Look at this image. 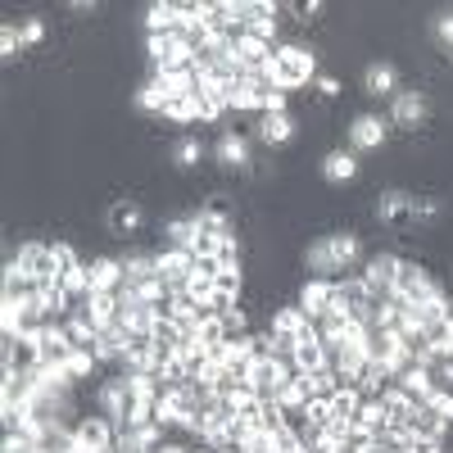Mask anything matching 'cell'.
<instances>
[{
    "label": "cell",
    "mask_w": 453,
    "mask_h": 453,
    "mask_svg": "<svg viewBox=\"0 0 453 453\" xmlns=\"http://www.w3.org/2000/svg\"><path fill=\"white\" fill-rule=\"evenodd\" d=\"M313 68L318 64H313V55L304 46H277L273 59H268V68H263V82H273L281 91H295V87H309Z\"/></svg>",
    "instance_id": "1"
},
{
    "label": "cell",
    "mask_w": 453,
    "mask_h": 453,
    "mask_svg": "<svg viewBox=\"0 0 453 453\" xmlns=\"http://www.w3.org/2000/svg\"><path fill=\"white\" fill-rule=\"evenodd\" d=\"M444 290L435 286V277L422 268V263H399V281H395V299L399 304H431V299H440Z\"/></svg>",
    "instance_id": "2"
},
{
    "label": "cell",
    "mask_w": 453,
    "mask_h": 453,
    "mask_svg": "<svg viewBox=\"0 0 453 453\" xmlns=\"http://www.w3.org/2000/svg\"><path fill=\"white\" fill-rule=\"evenodd\" d=\"M399 254H372L367 258V268L358 273L363 277V286H367V295L372 299H395V281H399Z\"/></svg>",
    "instance_id": "3"
},
{
    "label": "cell",
    "mask_w": 453,
    "mask_h": 453,
    "mask_svg": "<svg viewBox=\"0 0 453 453\" xmlns=\"http://www.w3.org/2000/svg\"><path fill=\"white\" fill-rule=\"evenodd\" d=\"M14 263L36 281V286H46V281H59V268H55V250L50 245H42V241H23L19 245V254H14Z\"/></svg>",
    "instance_id": "4"
},
{
    "label": "cell",
    "mask_w": 453,
    "mask_h": 453,
    "mask_svg": "<svg viewBox=\"0 0 453 453\" xmlns=\"http://www.w3.org/2000/svg\"><path fill=\"white\" fill-rule=\"evenodd\" d=\"M32 345H36V367H59L73 349H78V345H73V335H68V326L64 322H50L42 335H36L32 340Z\"/></svg>",
    "instance_id": "5"
},
{
    "label": "cell",
    "mask_w": 453,
    "mask_h": 453,
    "mask_svg": "<svg viewBox=\"0 0 453 453\" xmlns=\"http://www.w3.org/2000/svg\"><path fill=\"white\" fill-rule=\"evenodd\" d=\"M295 376V363H281V358H258L254 372H250V386L263 395V399H277L281 386H290Z\"/></svg>",
    "instance_id": "6"
},
{
    "label": "cell",
    "mask_w": 453,
    "mask_h": 453,
    "mask_svg": "<svg viewBox=\"0 0 453 453\" xmlns=\"http://www.w3.org/2000/svg\"><path fill=\"white\" fill-rule=\"evenodd\" d=\"M96 403H100V412L119 426V422H127V408H132V390H127V372H119V376H109V381L100 386V395H96Z\"/></svg>",
    "instance_id": "7"
},
{
    "label": "cell",
    "mask_w": 453,
    "mask_h": 453,
    "mask_svg": "<svg viewBox=\"0 0 453 453\" xmlns=\"http://www.w3.org/2000/svg\"><path fill=\"white\" fill-rule=\"evenodd\" d=\"M73 440L96 449V453H109L113 444H119V426H113L104 412H96V418H82L78 426H73Z\"/></svg>",
    "instance_id": "8"
},
{
    "label": "cell",
    "mask_w": 453,
    "mask_h": 453,
    "mask_svg": "<svg viewBox=\"0 0 453 453\" xmlns=\"http://www.w3.org/2000/svg\"><path fill=\"white\" fill-rule=\"evenodd\" d=\"M236 59L245 68V78H263V68H268V59H273V46L258 42V36H250V32H241L236 36Z\"/></svg>",
    "instance_id": "9"
},
{
    "label": "cell",
    "mask_w": 453,
    "mask_h": 453,
    "mask_svg": "<svg viewBox=\"0 0 453 453\" xmlns=\"http://www.w3.org/2000/svg\"><path fill=\"white\" fill-rule=\"evenodd\" d=\"M349 145L354 150H381L386 145V119L381 113H358L349 123Z\"/></svg>",
    "instance_id": "10"
},
{
    "label": "cell",
    "mask_w": 453,
    "mask_h": 453,
    "mask_svg": "<svg viewBox=\"0 0 453 453\" xmlns=\"http://www.w3.org/2000/svg\"><path fill=\"white\" fill-rule=\"evenodd\" d=\"M422 119H426V96L422 91H399L390 100V123L395 127H422Z\"/></svg>",
    "instance_id": "11"
},
{
    "label": "cell",
    "mask_w": 453,
    "mask_h": 453,
    "mask_svg": "<svg viewBox=\"0 0 453 453\" xmlns=\"http://www.w3.org/2000/svg\"><path fill=\"white\" fill-rule=\"evenodd\" d=\"M331 299H335V281H326V277H309L304 281V290H299V309H304L313 322L331 309Z\"/></svg>",
    "instance_id": "12"
},
{
    "label": "cell",
    "mask_w": 453,
    "mask_h": 453,
    "mask_svg": "<svg viewBox=\"0 0 453 453\" xmlns=\"http://www.w3.org/2000/svg\"><path fill=\"white\" fill-rule=\"evenodd\" d=\"M127 326L119 322V326H104L100 335H96V345H91V354H96V363H123V354H127Z\"/></svg>",
    "instance_id": "13"
},
{
    "label": "cell",
    "mask_w": 453,
    "mask_h": 453,
    "mask_svg": "<svg viewBox=\"0 0 453 453\" xmlns=\"http://www.w3.org/2000/svg\"><path fill=\"white\" fill-rule=\"evenodd\" d=\"M363 91L367 96H376V100H381V96H399V73H395V64H367V73H363Z\"/></svg>",
    "instance_id": "14"
},
{
    "label": "cell",
    "mask_w": 453,
    "mask_h": 453,
    "mask_svg": "<svg viewBox=\"0 0 453 453\" xmlns=\"http://www.w3.org/2000/svg\"><path fill=\"white\" fill-rule=\"evenodd\" d=\"M309 326H313V318H309L304 309H299V304H295V309H277V313H273V335H277V340H290V345H299V335H304Z\"/></svg>",
    "instance_id": "15"
},
{
    "label": "cell",
    "mask_w": 453,
    "mask_h": 453,
    "mask_svg": "<svg viewBox=\"0 0 453 453\" xmlns=\"http://www.w3.org/2000/svg\"><path fill=\"white\" fill-rule=\"evenodd\" d=\"M295 381L304 386L309 399H331L340 390V372L335 367H318V372H295Z\"/></svg>",
    "instance_id": "16"
},
{
    "label": "cell",
    "mask_w": 453,
    "mask_h": 453,
    "mask_svg": "<svg viewBox=\"0 0 453 453\" xmlns=\"http://www.w3.org/2000/svg\"><path fill=\"white\" fill-rule=\"evenodd\" d=\"M87 277H91V290H123V258H91Z\"/></svg>",
    "instance_id": "17"
},
{
    "label": "cell",
    "mask_w": 453,
    "mask_h": 453,
    "mask_svg": "<svg viewBox=\"0 0 453 453\" xmlns=\"http://www.w3.org/2000/svg\"><path fill=\"white\" fill-rule=\"evenodd\" d=\"M408 426H412V435H418V440H431V444H444V435H449V422L440 418V412H431L426 403L412 412Z\"/></svg>",
    "instance_id": "18"
},
{
    "label": "cell",
    "mask_w": 453,
    "mask_h": 453,
    "mask_svg": "<svg viewBox=\"0 0 453 453\" xmlns=\"http://www.w3.org/2000/svg\"><path fill=\"white\" fill-rule=\"evenodd\" d=\"M381 412H386V422H390V426H408V422H412V412H418V403H412L399 386H390V390L381 395Z\"/></svg>",
    "instance_id": "19"
},
{
    "label": "cell",
    "mask_w": 453,
    "mask_h": 453,
    "mask_svg": "<svg viewBox=\"0 0 453 453\" xmlns=\"http://www.w3.org/2000/svg\"><path fill=\"white\" fill-rule=\"evenodd\" d=\"M322 177L326 181H354L358 177V155L354 150H331V155L322 159Z\"/></svg>",
    "instance_id": "20"
},
{
    "label": "cell",
    "mask_w": 453,
    "mask_h": 453,
    "mask_svg": "<svg viewBox=\"0 0 453 453\" xmlns=\"http://www.w3.org/2000/svg\"><path fill=\"white\" fill-rule=\"evenodd\" d=\"M376 218L381 222H412V196L408 191H386L376 200Z\"/></svg>",
    "instance_id": "21"
},
{
    "label": "cell",
    "mask_w": 453,
    "mask_h": 453,
    "mask_svg": "<svg viewBox=\"0 0 453 453\" xmlns=\"http://www.w3.org/2000/svg\"><path fill=\"white\" fill-rule=\"evenodd\" d=\"M295 136V119L290 113H263V123H258V141L263 145H286Z\"/></svg>",
    "instance_id": "22"
},
{
    "label": "cell",
    "mask_w": 453,
    "mask_h": 453,
    "mask_svg": "<svg viewBox=\"0 0 453 453\" xmlns=\"http://www.w3.org/2000/svg\"><path fill=\"white\" fill-rule=\"evenodd\" d=\"M326 250H331L335 273H349L354 258H358V236L354 232H335V236H326Z\"/></svg>",
    "instance_id": "23"
},
{
    "label": "cell",
    "mask_w": 453,
    "mask_h": 453,
    "mask_svg": "<svg viewBox=\"0 0 453 453\" xmlns=\"http://www.w3.org/2000/svg\"><path fill=\"white\" fill-rule=\"evenodd\" d=\"M241 290H245V277H241V268L236 273H218L213 277V313H222V309H232L236 299H241Z\"/></svg>",
    "instance_id": "24"
},
{
    "label": "cell",
    "mask_w": 453,
    "mask_h": 453,
    "mask_svg": "<svg viewBox=\"0 0 453 453\" xmlns=\"http://www.w3.org/2000/svg\"><path fill=\"white\" fill-rule=\"evenodd\" d=\"M218 159H222L226 168H245V164H250V141H245L241 132H222V136H218Z\"/></svg>",
    "instance_id": "25"
},
{
    "label": "cell",
    "mask_w": 453,
    "mask_h": 453,
    "mask_svg": "<svg viewBox=\"0 0 453 453\" xmlns=\"http://www.w3.org/2000/svg\"><path fill=\"white\" fill-rule=\"evenodd\" d=\"M258 87H263V78H241V82H232V87H222L226 91V109H258Z\"/></svg>",
    "instance_id": "26"
},
{
    "label": "cell",
    "mask_w": 453,
    "mask_h": 453,
    "mask_svg": "<svg viewBox=\"0 0 453 453\" xmlns=\"http://www.w3.org/2000/svg\"><path fill=\"white\" fill-rule=\"evenodd\" d=\"M177 5L173 0H159V5H150L145 10V27H150V36H164V32H177Z\"/></svg>",
    "instance_id": "27"
},
{
    "label": "cell",
    "mask_w": 453,
    "mask_h": 453,
    "mask_svg": "<svg viewBox=\"0 0 453 453\" xmlns=\"http://www.w3.org/2000/svg\"><path fill=\"white\" fill-rule=\"evenodd\" d=\"M326 403H331V422H354L358 408H363V390H345V386H340Z\"/></svg>",
    "instance_id": "28"
},
{
    "label": "cell",
    "mask_w": 453,
    "mask_h": 453,
    "mask_svg": "<svg viewBox=\"0 0 453 453\" xmlns=\"http://www.w3.org/2000/svg\"><path fill=\"white\" fill-rule=\"evenodd\" d=\"M109 232H119V236H132L136 232V226H141V209L132 204V200H119V204H113L109 209Z\"/></svg>",
    "instance_id": "29"
},
{
    "label": "cell",
    "mask_w": 453,
    "mask_h": 453,
    "mask_svg": "<svg viewBox=\"0 0 453 453\" xmlns=\"http://www.w3.org/2000/svg\"><path fill=\"white\" fill-rule=\"evenodd\" d=\"M91 372H96V354H91V349H73V354L59 363V376H64L68 386H73V381H87Z\"/></svg>",
    "instance_id": "30"
},
{
    "label": "cell",
    "mask_w": 453,
    "mask_h": 453,
    "mask_svg": "<svg viewBox=\"0 0 453 453\" xmlns=\"http://www.w3.org/2000/svg\"><path fill=\"white\" fill-rule=\"evenodd\" d=\"M196 335H200V345L204 349H218V345H226V326H222V318L218 313H200V322H196Z\"/></svg>",
    "instance_id": "31"
},
{
    "label": "cell",
    "mask_w": 453,
    "mask_h": 453,
    "mask_svg": "<svg viewBox=\"0 0 453 453\" xmlns=\"http://www.w3.org/2000/svg\"><path fill=\"white\" fill-rule=\"evenodd\" d=\"M164 119H168V123H181V127H191V123H200V109H196V96H177V100H168V104H164Z\"/></svg>",
    "instance_id": "32"
},
{
    "label": "cell",
    "mask_w": 453,
    "mask_h": 453,
    "mask_svg": "<svg viewBox=\"0 0 453 453\" xmlns=\"http://www.w3.org/2000/svg\"><path fill=\"white\" fill-rule=\"evenodd\" d=\"M164 104H168V96H164V87L155 78L136 91V109H145V113H164Z\"/></svg>",
    "instance_id": "33"
},
{
    "label": "cell",
    "mask_w": 453,
    "mask_h": 453,
    "mask_svg": "<svg viewBox=\"0 0 453 453\" xmlns=\"http://www.w3.org/2000/svg\"><path fill=\"white\" fill-rule=\"evenodd\" d=\"M168 245L191 250V245H196V218H177V222H168Z\"/></svg>",
    "instance_id": "34"
},
{
    "label": "cell",
    "mask_w": 453,
    "mask_h": 453,
    "mask_svg": "<svg viewBox=\"0 0 453 453\" xmlns=\"http://www.w3.org/2000/svg\"><path fill=\"white\" fill-rule=\"evenodd\" d=\"M213 258H218V268H222V273H236V268H241V245H236V236H222Z\"/></svg>",
    "instance_id": "35"
},
{
    "label": "cell",
    "mask_w": 453,
    "mask_h": 453,
    "mask_svg": "<svg viewBox=\"0 0 453 453\" xmlns=\"http://www.w3.org/2000/svg\"><path fill=\"white\" fill-rule=\"evenodd\" d=\"M258 113H286V91L273 87V82H263L258 87Z\"/></svg>",
    "instance_id": "36"
},
{
    "label": "cell",
    "mask_w": 453,
    "mask_h": 453,
    "mask_svg": "<svg viewBox=\"0 0 453 453\" xmlns=\"http://www.w3.org/2000/svg\"><path fill=\"white\" fill-rule=\"evenodd\" d=\"M273 453H309V449L295 426H281V431H273Z\"/></svg>",
    "instance_id": "37"
},
{
    "label": "cell",
    "mask_w": 453,
    "mask_h": 453,
    "mask_svg": "<svg viewBox=\"0 0 453 453\" xmlns=\"http://www.w3.org/2000/svg\"><path fill=\"white\" fill-rule=\"evenodd\" d=\"M50 250H55V268H59V277H64V273H78V268H82V258H78V250H73L68 241H55Z\"/></svg>",
    "instance_id": "38"
},
{
    "label": "cell",
    "mask_w": 453,
    "mask_h": 453,
    "mask_svg": "<svg viewBox=\"0 0 453 453\" xmlns=\"http://www.w3.org/2000/svg\"><path fill=\"white\" fill-rule=\"evenodd\" d=\"M200 155H204V145H200L196 136H181V141H177V150H173V159H177L181 168H191V164H200Z\"/></svg>",
    "instance_id": "39"
},
{
    "label": "cell",
    "mask_w": 453,
    "mask_h": 453,
    "mask_svg": "<svg viewBox=\"0 0 453 453\" xmlns=\"http://www.w3.org/2000/svg\"><path fill=\"white\" fill-rule=\"evenodd\" d=\"M19 46H23V32H19L14 23H5V27H0V55L14 59V55H19Z\"/></svg>",
    "instance_id": "40"
},
{
    "label": "cell",
    "mask_w": 453,
    "mask_h": 453,
    "mask_svg": "<svg viewBox=\"0 0 453 453\" xmlns=\"http://www.w3.org/2000/svg\"><path fill=\"white\" fill-rule=\"evenodd\" d=\"M304 422H313V426H331V403L326 399H309V408H304Z\"/></svg>",
    "instance_id": "41"
},
{
    "label": "cell",
    "mask_w": 453,
    "mask_h": 453,
    "mask_svg": "<svg viewBox=\"0 0 453 453\" xmlns=\"http://www.w3.org/2000/svg\"><path fill=\"white\" fill-rule=\"evenodd\" d=\"M426 408H431V412H440V418L453 426V390H435V395L426 399Z\"/></svg>",
    "instance_id": "42"
},
{
    "label": "cell",
    "mask_w": 453,
    "mask_h": 453,
    "mask_svg": "<svg viewBox=\"0 0 453 453\" xmlns=\"http://www.w3.org/2000/svg\"><path fill=\"white\" fill-rule=\"evenodd\" d=\"M218 318H222V326H226V335H232V340H236V335H245V313H241L236 304H232V309H222Z\"/></svg>",
    "instance_id": "43"
},
{
    "label": "cell",
    "mask_w": 453,
    "mask_h": 453,
    "mask_svg": "<svg viewBox=\"0 0 453 453\" xmlns=\"http://www.w3.org/2000/svg\"><path fill=\"white\" fill-rule=\"evenodd\" d=\"M440 218V200H412V222H435Z\"/></svg>",
    "instance_id": "44"
},
{
    "label": "cell",
    "mask_w": 453,
    "mask_h": 453,
    "mask_svg": "<svg viewBox=\"0 0 453 453\" xmlns=\"http://www.w3.org/2000/svg\"><path fill=\"white\" fill-rule=\"evenodd\" d=\"M42 36H46V23H42V19H27V23H23V46H36Z\"/></svg>",
    "instance_id": "45"
},
{
    "label": "cell",
    "mask_w": 453,
    "mask_h": 453,
    "mask_svg": "<svg viewBox=\"0 0 453 453\" xmlns=\"http://www.w3.org/2000/svg\"><path fill=\"white\" fill-rule=\"evenodd\" d=\"M435 36L444 46H453V14H444V19H435Z\"/></svg>",
    "instance_id": "46"
},
{
    "label": "cell",
    "mask_w": 453,
    "mask_h": 453,
    "mask_svg": "<svg viewBox=\"0 0 453 453\" xmlns=\"http://www.w3.org/2000/svg\"><path fill=\"white\" fill-rule=\"evenodd\" d=\"M318 91H322V96H340V82H335V78H318Z\"/></svg>",
    "instance_id": "47"
},
{
    "label": "cell",
    "mask_w": 453,
    "mask_h": 453,
    "mask_svg": "<svg viewBox=\"0 0 453 453\" xmlns=\"http://www.w3.org/2000/svg\"><path fill=\"white\" fill-rule=\"evenodd\" d=\"M412 453H444V444H431V440H418V449Z\"/></svg>",
    "instance_id": "48"
},
{
    "label": "cell",
    "mask_w": 453,
    "mask_h": 453,
    "mask_svg": "<svg viewBox=\"0 0 453 453\" xmlns=\"http://www.w3.org/2000/svg\"><path fill=\"white\" fill-rule=\"evenodd\" d=\"M155 453H191V449H186V444H159Z\"/></svg>",
    "instance_id": "49"
},
{
    "label": "cell",
    "mask_w": 453,
    "mask_h": 453,
    "mask_svg": "<svg viewBox=\"0 0 453 453\" xmlns=\"http://www.w3.org/2000/svg\"><path fill=\"white\" fill-rule=\"evenodd\" d=\"M64 453H96V449H87V444H78V440H73V444H68Z\"/></svg>",
    "instance_id": "50"
}]
</instances>
